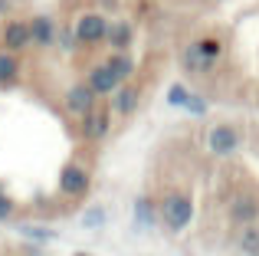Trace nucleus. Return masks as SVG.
<instances>
[{"instance_id": "obj_1", "label": "nucleus", "mask_w": 259, "mask_h": 256, "mask_svg": "<svg viewBox=\"0 0 259 256\" xmlns=\"http://www.w3.org/2000/svg\"><path fill=\"white\" fill-rule=\"evenodd\" d=\"M223 56V43L217 36H200V39H190L187 46L181 50V56H177V63H181V69L187 72V76H210V72L217 69V63H220Z\"/></svg>"}, {"instance_id": "obj_2", "label": "nucleus", "mask_w": 259, "mask_h": 256, "mask_svg": "<svg viewBox=\"0 0 259 256\" xmlns=\"http://www.w3.org/2000/svg\"><path fill=\"white\" fill-rule=\"evenodd\" d=\"M197 217V204L190 191H167L158 200V220L164 224V230L171 233H184Z\"/></svg>"}, {"instance_id": "obj_3", "label": "nucleus", "mask_w": 259, "mask_h": 256, "mask_svg": "<svg viewBox=\"0 0 259 256\" xmlns=\"http://www.w3.org/2000/svg\"><path fill=\"white\" fill-rule=\"evenodd\" d=\"M227 224L230 227H253L259 224V194L256 191H236L227 204Z\"/></svg>"}, {"instance_id": "obj_4", "label": "nucleus", "mask_w": 259, "mask_h": 256, "mask_svg": "<svg viewBox=\"0 0 259 256\" xmlns=\"http://www.w3.org/2000/svg\"><path fill=\"white\" fill-rule=\"evenodd\" d=\"M105 33H108V17L99 13V10L82 13V17L76 20V26H72L76 46H99V43H105Z\"/></svg>"}, {"instance_id": "obj_5", "label": "nucleus", "mask_w": 259, "mask_h": 256, "mask_svg": "<svg viewBox=\"0 0 259 256\" xmlns=\"http://www.w3.org/2000/svg\"><path fill=\"white\" fill-rule=\"evenodd\" d=\"M59 194L69 200H79L89 194V187H92V174H89L85 164H79V161H69V164H63V171H59Z\"/></svg>"}, {"instance_id": "obj_6", "label": "nucleus", "mask_w": 259, "mask_h": 256, "mask_svg": "<svg viewBox=\"0 0 259 256\" xmlns=\"http://www.w3.org/2000/svg\"><path fill=\"white\" fill-rule=\"evenodd\" d=\"M240 145H243L240 128L230 125V122H220L207 132V151L213 154V158H233V154L240 151Z\"/></svg>"}, {"instance_id": "obj_7", "label": "nucleus", "mask_w": 259, "mask_h": 256, "mask_svg": "<svg viewBox=\"0 0 259 256\" xmlns=\"http://www.w3.org/2000/svg\"><path fill=\"white\" fill-rule=\"evenodd\" d=\"M0 43H4V50L10 53H23L33 46V36H30V20H7L4 30H0Z\"/></svg>"}, {"instance_id": "obj_8", "label": "nucleus", "mask_w": 259, "mask_h": 256, "mask_svg": "<svg viewBox=\"0 0 259 256\" xmlns=\"http://www.w3.org/2000/svg\"><path fill=\"white\" fill-rule=\"evenodd\" d=\"M79 132H82V138H85V141H102L108 132H112V109L99 102V105H95V109L82 118Z\"/></svg>"}, {"instance_id": "obj_9", "label": "nucleus", "mask_w": 259, "mask_h": 256, "mask_svg": "<svg viewBox=\"0 0 259 256\" xmlns=\"http://www.w3.org/2000/svg\"><path fill=\"white\" fill-rule=\"evenodd\" d=\"M63 105H66V112H69V115H76V118H85L89 112H92L95 105H99V96H95V92L89 89L85 82H72V89L66 92Z\"/></svg>"}, {"instance_id": "obj_10", "label": "nucleus", "mask_w": 259, "mask_h": 256, "mask_svg": "<svg viewBox=\"0 0 259 256\" xmlns=\"http://www.w3.org/2000/svg\"><path fill=\"white\" fill-rule=\"evenodd\" d=\"M82 82H85V86H89V89H92L99 99L112 96V92L121 86L118 79H115V72L108 69V63H105V59H102V63H92V66H89V72H85V79H82Z\"/></svg>"}, {"instance_id": "obj_11", "label": "nucleus", "mask_w": 259, "mask_h": 256, "mask_svg": "<svg viewBox=\"0 0 259 256\" xmlns=\"http://www.w3.org/2000/svg\"><path fill=\"white\" fill-rule=\"evenodd\" d=\"M138 105H141V89L135 82H121L118 89L112 92V105H108V109L128 118V115H135V112H138Z\"/></svg>"}, {"instance_id": "obj_12", "label": "nucleus", "mask_w": 259, "mask_h": 256, "mask_svg": "<svg viewBox=\"0 0 259 256\" xmlns=\"http://www.w3.org/2000/svg\"><path fill=\"white\" fill-rule=\"evenodd\" d=\"M132 43H135V26L128 23V20H115V23H108L105 46L112 53H132Z\"/></svg>"}, {"instance_id": "obj_13", "label": "nucleus", "mask_w": 259, "mask_h": 256, "mask_svg": "<svg viewBox=\"0 0 259 256\" xmlns=\"http://www.w3.org/2000/svg\"><path fill=\"white\" fill-rule=\"evenodd\" d=\"M30 36H33V46H56L59 43V30H56V20L39 13V17L30 20Z\"/></svg>"}, {"instance_id": "obj_14", "label": "nucleus", "mask_w": 259, "mask_h": 256, "mask_svg": "<svg viewBox=\"0 0 259 256\" xmlns=\"http://www.w3.org/2000/svg\"><path fill=\"white\" fill-rule=\"evenodd\" d=\"M105 63H108V69L115 72L118 82H132L135 72H138V59H135L132 53H108Z\"/></svg>"}, {"instance_id": "obj_15", "label": "nucleus", "mask_w": 259, "mask_h": 256, "mask_svg": "<svg viewBox=\"0 0 259 256\" xmlns=\"http://www.w3.org/2000/svg\"><path fill=\"white\" fill-rule=\"evenodd\" d=\"M20 82V56L0 46V89H10Z\"/></svg>"}, {"instance_id": "obj_16", "label": "nucleus", "mask_w": 259, "mask_h": 256, "mask_svg": "<svg viewBox=\"0 0 259 256\" xmlns=\"http://www.w3.org/2000/svg\"><path fill=\"white\" fill-rule=\"evenodd\" d=\"M135 220H138L141 227H154V224H161V220H158V200H151L148 194H141V197L135 200Z\"/></svg>"}, {"instance_id": "obj_17", "label": "nucleus", "mask_w": 259, "mask_h": 256, "mask_svg": "<svg viewBox=\"0 0 259 256\" xmlns=\"http://www.w3.org/2000/svg\"><path fill=\"white\" fill-rule=\"evenodd\" d=\"M236 250H240L243 256H259V224L243 227L240 237H236Z\"/></svg>"}, {"instance_id": "obj_18", "label": "nucleus", "mask_w": 259, "mask_h": 256, "mask_svg": "<svg viewBox=\"0 0 259 256\" xmlns=\"http://www.w3.org/2000/svg\"><path fill=\"white\" fill-rule=\"evenodd\" d=\"M190 96H194V92L187 89V82H171V89H167V105H171V109H184Z\"/></svg>"}, {"instance_id": "obj_19", "label": "nucleus", "mask_w": 259, "mask_h": 256, "mask_svg": "<svg viewBox=\"0 0 259 256\" xmlns=\"http://www.w3.org/2000/svg\"><path fill=\"white\" fill-rule=\"evenodd\" d=\"M20 233H23V237H33V243H50V240H56V230H50V227H20Z\"/></svg>"}, {"instance_id": "obj_20", "label": "nucleus", "mask_w": 259, "mask_h": 256, "mask_svg": "<svg viewBox=\"0 0 259 256\" xmlns=\"http://www.w3.org/2000/svg\"><path fill=\"white\" fill-rule=\"evenodd\" d=\"M184 112H187V115H194V118H203L210 112V102L203 96H190L187 99V105H184Z\"/></svg>"}, {"instance_id": "obj_21", "label": "nucleus", "mask_w": 259, "mask_h": 256, "mask_svg": "<svg viewBox=\"0 0 259 256\" xmlns=\"http://www.w3.org/2000/svg\"><path fill=\"white\" fill-rule=\"evenodd\" d=\"M105 220H108L105 207H89V210H85V217H82V227H89V230H95V227H102Z\"/></svg>"}, {"instance_id": "obj_22", "label": "nucleus", "mask_w": 259, "mask_h": 256, "mask_svg": "<svg viewBox=\"0 0 259 256\" xmlns=\"http://www.w3.org/2000/svg\"><path fill=\"white\" fill-rule=\"evenodd\" d=\"M13 214H17V200H13L10 194L4 191V184H0V224H4V220H13Z\"/></svg>"}, {"instance_id": "obj_23", "label": "nucleus", "mask_w": 259, "mask_h": 256, "mask_svg": "<svg viewBox=\"0 0 259 256\" xmlns=\"http://www.w3.org/2000/svg\"><path fill=\"white\" fill-rule=\"evenodd\" d=\"M72 256H92V253H72Z\"/></svg>"}, {"instance_id": "obj_24", "label": "nucleus", "mask_w": 259, "mask_h": 256, "mask_svg": "<svg viewBox=\"0 0 259 256\" xmlns=\"http://www.w3.org/2000/svg\"><path fill=\"white\" fill-rule=\"evenodd\" d=\"M4 7H7V0H0V10H4Z\"/></svg>"}, {"instance_id": "obj_25", "label": "nucleus", "mask_w": 259, "mask_h": 256, "mask_svg": "<svg viewBox=\"0 0 259 256\" xmlns=\"http://www.w3.org/2000/svg\"><path fill=\"white\" fill-rule=\"evenodd\" d=\"M0 256H13V253H0Z\"/></svg>"}, {"instance_id": "obj_26", "label": "nucleus", "mask_w": 259, "mask_h": 256, "mask_svg": "<svg viewBox=\"0 0 259 256\" xmlns=\"http://www.w3.org/2000/svg\"><path fill=\"white\" fill-rule=\"evenodd\" d=\"M210 4H220V0H210Z\"/></svg>"}]
</instances>
